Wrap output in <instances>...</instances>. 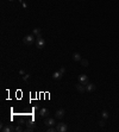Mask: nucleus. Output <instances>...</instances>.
<instances>
[{"label":"nucleus","instance_id":"f257e3e1","mask_svg":"<svg viewBox=\"0 0 119 132\" xmlns=\"http://www.w3.org/2000/svg\"><path fill=\"white\" fill-rule=\"evenodd\" d=\"M23 42L26 45H32L33 42H35V35H26L23 38Z\"/></svg>","mask_w":119,"mask_h":132},{"label":"nucleus","instance_id":"f03ea898","mask_svg":"<svg viewBox=\"0 0 119 132\" xmlns=\"http://www.w3.org/2000/svg\"><path fill=\"white\" fill-rule=\"evenodd\" d=\"M36 47L38 49H43L45 47V41H44V38H42V35L36 37Z\"/></svg>","mask_w":119,"mask_h":132},{"label":"nucleus","instance_id":"7ed1b4c3","mask_svg":"<svg viewBox=\"0 0 119 132\" xmlns=\"http://www.w3.org/2000/svg\"><path fill=\"white\" fill-rule=\"evenodd\" d=\"M68 130V126H67V124H64V123H58L57 125H56V131L57 132H66Z\"/></svg>","mask_w":119,"mask_h":132},{"label":"nucleus","instance_id":"20e7f679","mask_svg":"<svg viewBox=\"0 0 119 132\" xmlns=\"http://www.w3.org/2000/svg\"><path fill=\"white\" fill-rule=\"evenodd\" d=\"M64 114H66V111H64L63 108H60V109H57L56 113H55V118H57V119H62V118L64 117Z\"/></svg>","mask_w":119,"mask_h":132},{"label":"nucleus","instance_id":"39448f33","mask_svg":"<svg viewBox=\"0 0 119 132\" xmlns=\"http://www.w3.org/2000/svg\"><path fill=\"white\" fill-rule=\"evenodd\" d=\"M79 82L86 86V85L88 83V76H87L86 74H81L80 76H79Z\"/></svg>","mask_w":119,"mask_h":132},{"label":"nucleus","instance_id":"423d86ee","mask_svg":"<svg viewBox=\"0 0 119 132\" xmlns=\"http://www.w3.org/2000/svg\"><path fill=\"white\" fill-rule=\"evenodd\" d=\"M44 124H45V126H48V127H50V126H55V119L54 118H49V117H47L45 118V120H44Z\"/></svg>","mask_w":119,"mask_h":132},{"label":"nucleus","instance_id":"0eeeda50","mask_svg":"<svg viewBox=\"0 0 119 132\" xmlns=\"http://www.w3.org/2000/svg\"><path fill=\"white\" fill-rule=\"evenodd\" d=\"M76 89H77L79 93H85V92H86V86L79 82V83L76 85Z\"/></svg>","mask_w":119,"mask_h":132},{"label":"nucleus","instance_id":"6e6552de","mask_svg":"<svg viewBox=\"0 0 119 132\" xmlns=\"http://www.w3.org/2000/svg\"><path fill=\"white\" fill-rule=\"evenodd\" d=\"M39 116H41L42 118H47L49 116V109L48 108H42L41 111H39Z\"/></svg>","mask_w":119,"mask_h":132},{"label":"nucleus","instance_id":"1a4fd4ad","mask_svg":"<svg viewBox=\"0 0 119 132\" xmlns=\"http://www.w3.org/2000/svg\"><path fill=\"white\" fill-rule=\"evenodd\" d=\"M3 131L4 132H12V131H16V127L13 125H7V126L3 127Z\"/></svg>","mask_w":119,"mask_h":132},{"label":"nucleus","instance_id":"9d476101","mask_svg":"<svg viewBox=\"0 0 119 132\" xmlns=\"http://www.w3.org/2000/svg\"><path fill=\"white\" fill-rule=\"evenodd\" d=\"M62 76H63V75L60 73V70H58V71H54V74H52V78H54L55 80H61Z\"/></svg>","mask_w":119,"mask_h":132},{"label":"nucleus","instance_id":"9b49d317","mask_svg":"<svg viewBox=\"0 0 119 132\" xmlns=\"http://www.w3.org/2000/svg\"><path fill=\"white\" fill-rule=\"evenodd\" d=\"M73 60L76 61V62H80V61L82 60V57H81V55L79 54V52H74V54H73Z\"/></svg>","mask_w":119,"mask_h":132},{"label":"nucleus","instance_id":"f8f14e48","mask_svg":"<svg viewBox=\"0 0 119 132\" xmlns=\"http://www.w3.org/2000/svg\"><path fill=\"white\" fill-rule=\"evenodd\" d=\"M94 89H95V85H94V83H89V82H88V83L86 85V90H87V92H93Z\"/></svg>","mask_w":119,"mask_h":132},{"label":"nucleus","instance_id":"ddd939ff","mask_svg":"<svg viewBox=\"0 0 119 132\" xmlns=\"http://www.w3.org/2000/svg\"><path fill=\"white\" fill-rule=\"evenodd\" d=\"M32 35H35L36 37L41 36V29H39V27H36V29H33V31H32Z\"/></svg>","mask_w":119,"mask_h":132},{"label":"nucleus","instance_id":"4468645a","mask_svg":"<svg viewBox=\"0 0 119 132\" xmlns=\"http://www.w3.org/2000/svg\"><path fill=\"white\" fill-rule=\"evenodd\" d=\"M26 127L35 130V128H36V124H35L33 121H28V123H26Z\"/></svg>","mask_w":119,"mask_h":132},{"label":"nucleus","instance_id":"2eb2a0df","mask_svg":"<svg viewBox=\"0 0 119 132\" xmlns=\"http://www.w3.org/2000/svg\"><path fill=\"white\" fill-rule=\"evenodd\" d=\"M101 117H103V119H107L108 118V112L107 111H103L101 112Z\"/></svg>","mask_w":119,"mask_h":132},{"label":"nucleus","instance_id":"dca6fc26","mask_svg":"<svg viewBox=\"0 0 119 132\" xmlns=\"http://www.w3.org/2000/svg\"><path fill=\"white\" fill-rule=\"evenodd\" d=\"M80 62H81V66H82V67H88V61H87L86 58H82Z\"/></svg>","mask_w":119,"mask_h":132},{"label":"nucleus","instance_id":"f3484780","mask_svg":"<svg viewBox=\"0 0 119 132\" xmlns=\"http://www.w3.org/2000/svg\"><path fill=\"white\" fill-rule=\"evenodd\" d=\"M56 131V127H52V126H50L48 130H47V132H55Z\"/></svg>","mask_w":119,"mask_h":132},{"label":"nucleus","instance_id":"a211bd4d","mask_svg":"<svg viewBox=\"0 0 119 132\" xmlns=\"http://www.w3.org/2000/svg\"><path fill=\"white\" fill-rule=\"evenodd\" d=\"M105 124H106V123H105V119H103V120L99 121V125H100L101 127H104V126H105Z\"/></svg>","mask_w":119,"mask_h":132},{"label":"nucleus","instance_id":"6ab92c4d","mask_svg":"<svg viewBox=\"0 0 119 132\" xmlns=\"http://www.w3.org/2000/svg\"><path fill=\"white\" fill-rule=\"evenodd\" d=\"M20 131H23L22 126H16V132H20Z\"/></svg>","mask_w":119,"mask_h":132},{"label":"nucleus","instance_id":"aec40b11","mask_svg":"<svg viewBox=\"0 0 119 132\" xmlns=\"http://www.w3.org/2000/svg\"><path fill=\"white\" fill-rule=\"evenodd\" d=\"M60 73H61L62 75H64V73H66V68H64V67H61V69H60Z\"/></svg>","mask_w":119,"mask_h":132},{"label":"nucleus","instance_id":"412c9836","mask_svg":"<svg viewBox=\"0 0 119 132\" xmlns=\"http://www.w3.org/2000/svg\"><path fill=\"white\" fill-rule=\"evenodd\" d=\"M29 78H30V75H29V74H25L24 76H23V80L26 81V80H29Z\"/></svg>","mask_w":119,"mask_h":132},{"label":"nucleus","instance_id":"4be33fe9","mask_svg":"<svg viewBox=\"0 0 119 132\" xmlns=\"http://www.w3.org/2000/svg\"><path fill=\"white\" fill-rule=\"evenodd\" d=\"M25 131H26V132H32L33 130H32V128H29V127H26V128H25Z\"/></svg>","mask_w":119,"mask_h":132},{"label":"nucleus","instance_id":"5701e85b","mask_svg":"<svg viewBox=\"0 0 119 132\" xmlns=\"http://www.w3.org/2000/svg\"><path fill=\"white\" fill-rule=\"evenodd\" d=\"M19 74H20V75H25V71L24 70H20V71H19Z\"/></svg>","mask_w":119,"mask_h":132},{"label":"nucleus","instance_id":"b1692460","mask_svg":"<svg viewBox=\"0 0 119 132\" xmlns=\"http://www.w3.org/2000/svg\"><path fill=\"white\" fill-rule=\"evenodd\" d=\"M8 1H13V0H8Z\"/></svg>","mask_w":119,"mask_h":132},{"label":"nucleus","instance_id":"393cba45","mask_svg":"<svg viewBox=\"0 0 119 132\" xmlns=\"http://www.w3.org/2000/svg\"><path fill=\"white\" fill-rule=\"evenodd\" d=\"M82 1H85V0H82Z\"/></svg>","mask_w":119,"mask_h":132}]
</instances>
